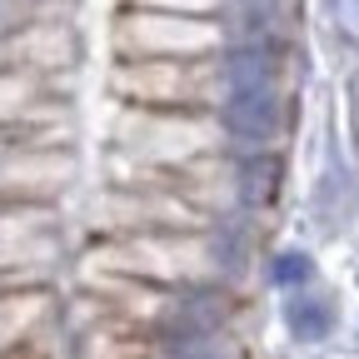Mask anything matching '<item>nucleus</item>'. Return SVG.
Instances as JSON below:
<instances>
[{
    "mask_svg": "<svg viewBox=\"0 0 359 359\" xmlns=\"http://www.w3.org/2000/svg\"><path fill=\"white\" fill-rule=\"evenodd\" d=\"M230 195L235 205H269L280 190V155L275 150H230Z\"/></svg>",
    "mask_w": 359,
    "mask_h": 359,
    "instance_id": "1a4fd4ad",
    "label": "nucleus"
},
{
    "mask_svg": "<svg viewBox=\"0 0 359 359\" xmlns=\"http://www.w3.org/2000/svg\"><path fill=\"white\" fill-rule=\"evenodd\" d=\"M275 80H280V55H275V45H264V40L230 45V50L215 60V95L245 90V85H275Z\"/></svg>",
    "mask_w": 359,
    "mask_h": 359,
    "instance_id": "6e6552de",
    "label": "nucleus"
},
{
    "mask_svg": "<svg viewBox=\"0 0 359 359\" xmlns=\"http://www.w3.org/2000/svg\"><path fill=\"white\" fill-rule=\"evenodd\" d=\"M215 125L224 145L240 150H269L285 130V100L280 85H245V90H224L215 95Z\"/></svg>",
    "mask_w": 359,
    "mask_h": 359,
    "instance_id": "20e7f679",
    "label": "nucleus"
},
{
    "mask_svg": "<svg viewBox=\"0 0 359 359\" xmlns=\"http://www.w3.org/2000/svg\"><path fill=\"white\" fill-rule=\"evenodd\" d=\"M75 185V155L65 145H20L0 160V200L45 205Z\"/></svg>",
    "mask_w": 359,
    "mask_h": 359,
    "instance_id": "7ed1b4c3",
    "label": "nucleus"
},
{
    "mask_svg": "<svg viewBox=\"0 0 359 359\" xmlns=\"http://www.w3.org/2000/svg\"><path fill=\"white\" fill-rule=\"evenodd\" d=\"M219 125H205L190 110H130L120 120V155L125 160H140L150 170L170 165V170H185L205 155L219 150Z\"/></svg>",
    "mask_w": 359,
    "mask_h": 359,
    "instance_id": "f257e3e1",
    "label": "nucleus"
},
{
    "mask_svg": "<svg viewBox=\"0 0 359 359\" xmlns=\"http://www.w3.org/2000/svg\"><path fill=\"white\" fill-rule=\"evenodd\" d=\"M35 110V85L25 75H6L0 80V120H25Z\"/></svg>",
    "mask_w": 359,
    "mask_h": 359,
    "instance_id": "9b49d317",
    "label": "nucleus"
},
{
    "mask_svg": "<svg viewBox=\"0 0 359 359\" xmlns=\"http://www.w3.org/2000/svg\"><path fill=\"white\" fill-rule=\"evenodd\" d=\"M55 320V294L45 285L6 290L0 294V354H15L40 339V330Z\"/></svg>",
    "mask_w": 359,
    "mask_h": 359,
    "instance_id": "423d86ee",
    "label": "nucleus"
},
{
    "mask_svg": "<svg viewBox=\"0 0 359 359\" xmlns=\"http://www.w3.org/2000/svg\"><path fill=\"white\" fill-rule=\"evenodd\" d=\"M280 320H285V334L294 344H330L334 330H339V304L325 294V290H294L285 294V309H280Z\"/></svg>",
    "mask_w": 359,
    "mask_h": 359,
    "instance_id": "0eeeda50",
    "label": "nucleus"
},
{
    "mask_svg": "<svg viewBox=\"0 0 359 359\" xmlns=\"http://www.w3.org/2000/svg\"><path fill=\"white\" fill-rule=\"evenodd\" d=\"M120 40L140 60H190L215 50V25H200L185 15H130Z\"/></svg>",
    "mask_w": 359,
    "mask_h": 359,
    "instance_id": "39448f33",
    "label": "nucleus"
},
{
    "mask_svg": "<svg viewBox=\"0 0 359 359\" xmlns=\"http://www.w3.org/2000/svg\"><path fill=\"white\" fill-rule=\"evenodd\" d=\"M264 280L275 285L280 294H294V290H309L314 285V255L309 250H275L264 264Z\"/></svg>",
    "mask_w": 359,
    "mask_h": 359,
    "instance_id": "9d476101",
    "label": "nucleus"
},
{
    "mask_svg": "<svg viewBox=\"0 0 359 359\" xmlns=\"http://www.w3.org/2000/svg\"><path fill=\"white\" fill-rule=\"evenodd\" d=\"M115 90L140 110H190L215 90V65H190V60H135L120 65Z\"/></svg>",
    "mask_w": 359,
    "mask_h": 359,
    "instance_id": "f03ea898",
    "label": "nucleus"
}]
</instances>
